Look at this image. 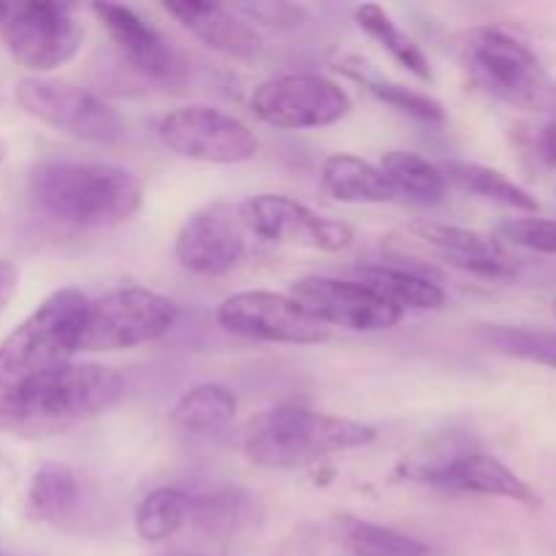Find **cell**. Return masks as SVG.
I'll return each instance as SVG.
<instances>
[{
	"mask_svg": "<svg viewBox=\"0 0 556 556\" xmlns=\"http://www.w3.org/2000/svg\"><path fill=\"white\" fill-rule=\"evenodd\" d=\"M85 307V293L60 288L0 342V432L38 383L74 362Z\"/></svg>",
	"mask_w": 556,
	"mask_h": 556,
	"instance_id": "cell-1",
	"label": "cell"
},
{
	"mask_svg": "<svg viewBox=\"0 0 556 556\" xmlns=\"http://www.w3.org/2000/svg\"><path fill=\"white\" fill-rule=\"evenodd\" d=\"M33 206L49 220L76 228H112L141 210V182L112 163L43 161L27 179Z\"/></svg>",
	"mask_w": 556,
	"mask_h": 556,
	"instance_id": "cell-2",
	"label": "cell"
},
{
	"mask_svg": "<svg viewBox=\"0 0 556 556\" xmlns=\"http://www.w3.org/2000/svg\"><path fill=\"white\" fill-rule=\"evenodd\" d=\"M378 432L369 424L307 407H271L239 429V451L266 470H293L340 451L364 448Z\"/></svg>",
	"mask_w": 556,
	"mask_h": 556,
	"instance_id": "cell-3",
	"label": "cell"
},
{
	"mask_svg": "<svg viewBox=\"0 0 556 556\" xmlns=\"http://www.w3.org/2000/svg\"><path fill=\"white\" fill-rule=\"evenodd\" d=\"M123 396V378L96 362H68L38 383L5 421L14 438H54L106 413Z\"/></svg>",
	"mask_w": 556,
	"mask_h": 556,
	"instance_id": "cell-4",
	"label": "cell"
},
{
	"mask_svg": "<svg viewBox=\"0 0 556 556\" xmlns=\"http://www.w3.org/2000/svg\"><path fill=\"white\" fill-rule=\"evenodd\" d=\"M462 68L489 98L521 112L556 109V81L541 58L503 27H476L459 41Z\"/></svg>",
	"mask_w": 556,
	"mask_h": 556,
	"instance_id": "cell-5",
	"label": "cell"
},
{
	"mask_svg": "<svg viewBox=\"0 0 556 556\" xmlns=\"http://www.w3.org/2000/svg\"><path fill=\"white\" fill-rule=\"evenodd\" d=\"M177 304L147 288H117L87 299L76 353H114L157 342L177 324Z\"/></svg>",
	"mask_w": 556,
	"mask_h": 556,
	"instance_id": "cell-6",
	"label": "cell"
},
{
	"mask_svg": "<svg viewBox=\"0 0 556 556\" xmlns=\"http://www.w3.org/2000/svg\"><path fill=\"white\" fill-rule=\"evenodd\" d=\"M14 98L30 117L41 119L49 128L68 134L92 144H112L123 136L119 114L92 96L85 87H76L49 76H25L16 81Z\"/></svg>",
	"mask_w": 556,
	"mask_h": 556,
	"instance_id": "cell-7",
	"label": "cell"
},
{
	"mask_svg": "<svg viewBox=\"0 0 556 556\" xmlns=\"http://www.w3.org/2000/svg\"><path fill=\"white\" fill-rule=\"evenodd\" d=\"M0 30L11 58L22 68L36 71L38 76L71 63L85 38V27L76 20V11L49 0L9 5Z\"/></svg>",
	"mask_w": 556,
	"mask_h": 556,
	"instance_id": "cell-8",
	"label": "cell"
},
{
	"mask_svg": "<svg viewBox=\"0 0 556 556\" xmlns=\"http://www.w3.org/2000/svg\"><path fill=\"white\" fill-rule=\"evenodd\" d=\"M157 139L174 155L199 163H248L258 155V139L233 114L206 103L172 109L157 123Z\"/></svg>",
	"mask_w": 556,
	"mask_h": 556,
	"instance_id": "cell-9",
	"label": "cell"
},
{
	"mask_svg": "<svg viewBox=\"0 0 556 556\" xmlns=\"http://www.w3.org/2000/svg\"><path fill=\"white\" fill-rule=\"evenodd\" d=\"M351 96L320 74H277L261 81L250 109L266 125L286 130L326 128L351 112Z\"/></svg>",
	"mask_w": 556,
	"mask_h": 556,
	"instance_id": "cell-10",
	"label": "cell"
},
{
	"mask_svg": "<svg viewBox=\"0 0 556 556\" xmlns=\"http://www.w3.org/2000/svg\"><path fill=\"white\" fill-rule=\"evenodd\" d=\"M239 217L248 231L266 242L296 244L318 253H342L356 239L348 223L318 215L307 204L282 193H261L242 201Z\"/></svg>",
	"mask_w": 556,
	"mask_h": 556,
	"instance_id": "cell-11",
	"label": "cell"
},
{
	"mask_svg": "<svg viewBox=\"0 0 556 556\" xmlns=\"http://www.w3.org/2000/svg\"><path fill=\"white\" fill-rule=\"evenodd\" d=\"M217 324L228 334L280 345H318L329 337L324 324L309 318L291 296L275 291L233 293L217 307Z\"/></svg>",
	"mask_w": 556,
	"mask_h": 556,
	"instance_id": "cell-12",
	"label": "cell"
},
{
	"mask_svg": "<svg viewBox=\"0 0 556 556\" xmlns=\"http://www.w3.org/2000/svg\"><path fill=\"white\" fill-rule=\"evenodd\" d=\"M288 296L326 329L342 326V329L351 331H383L402 320V309L351 280L299 277L291 282Z\"/></svg>",
	"mask_w": 556,
	"mask_h": 556,
	"instance_id": "cell-13",
	"label": "cell"
},
{
	"mask_svg": "<svg viewBox=\"0 0 556 556\" xmlns=\"http://www.w3.org/2000/svg\"><path fill=\"white\" fill-rule=\"evenodd\" d=\"M174 255L185 269L201 277L231 271L244 255V223L239 206L215 201L195 210L179 228Z\"/></svg>",
	"mask_w": 556,
	"mask_h": 556,
	"instance_id": "cell-14",
	"label": "cell"
},
{
	"mask_svg": "<svg viewBox=\"0 0 556 556\" xmlns=\"http://www.w3.org/2000/svg\"><path fill=\"white\" fill-rule=\"evenodd\" d=\"M413 481L427 483V486L445 489L456 494H478V497H500L510 503L530 505L535 508L541 500L532 492L527 481H521L508 465L492 454H456L448 459L432 462V465H418L410 470Z\"/></svg>",
	"mask_w": 556,
	"mask_h": 556,
	"instance_id": "cell-15",
	"label": "cell"
},
{
	"mask_svg": "<svg viewBox=\"0 0 556 556\" xmlns=\"http://www.w3.org/2000/svg\"><path fill=\"white\" fill-rule=\"evenodd\" d=\"M92 14L101 20L128 65L147 79L172 85L185 74V60L150 22L141 20L134 9L117 3H92Z\"/></svg>",
	"mask_w": 556,
	"mask_h": 556,
	"instance_id": "cell-16",
	"label": "cell"
},
{
	"mask_svg": "<svg viewBox=\"0 0 556 556\" xmlns=\"http://www.w3.org/2000/svg\"><path fill=\"white\" fill-rule=\"evenodd\" d=\"M407 231L427 242L448 264L459 266L470 275L489 277V280H510L519 275V261L505 250V244L481 231L427 220L410 223Z\"/></svg>",
	"mask_w": 556,
	"mask_h": 556,
	"instance_id": "cell-17",
	"label": "cell"
},
{
	"mask_svg": "<svg viewBox=\"0 0 556 556\" xmlns=\"http://www.w3.org/2000/svg\"><path fill=\"white\" fill-rule=\"evenodd\" d=\"M185 30L193 33L199 41L215 52L237 60H253L261 54V36L233 11L220 3H201V0H182V3L163 5Z\"/></svg>",
	"mask_w": 556,
	"mask_h": 556,
	"instance_id": "cell-18",
	"label": "cell"
},
{
	"mask_svg": "<svg viewBox=\"0 0 556 556\" xmlns=\"http://www.w3.org/2000/svg\"><path fill=\"white\" fill-rule=\"evenodd\" d=\"M320 182L326 195L342 204H386L396 201V190L380 166L356 155H331L320 168Z\"/></svg>",
	"mask_w": 556,
	"mask_h": 556,
	"instance_id": "cell-19",
	"label": "cell"
},
{
	"mask_svg": "<svg viewBox=\"0 0 556 556\" xmlns=\"http://www.w3.org/2000/svg\"><path fill=\"white\" fill-rule=\"evenodd\" d=\"M79 503L76 472L63 462H41L30 472L25 492V508L36 525L60 527L71 519Z\"/></svg>",
	"mask_w": 556,
	"mask_h": 556,
	"instance_id": "cell-20",
	"label": "cell"
},
{
	"mask_svg": "<svg viewBox=\"0 0 556 556\" xmlns=\"http://www.w3.org/2000/svg\"><path fill=\"white\" fill-rule=\"evenodd\" d=\"M358 286L378 293L383 302L394 304L396 309H440L445 304V293L432 277L418 275L405 266L369 264L356 269Z\"/></svg>",
	"mask_w": 556,
	"mask_h": 556,
	"instance_id": "cell-21",
	"label": "cell"
},
{
	"mask_svg": "<svg viewBox=\"0 0 556 556\" xmlns=\"http://www.w3.org/2000/svg\"><path fill=\"white\" fill-rule=\"evenodd\" d=\"M438 168L443 172L445 185H451V188L481 195V199L516 212H527V215L538 212L535 195L521 188V185H516L510 177H505L497 168L470 161H443L438 163Z\"/></svg>",
	"mask_w": 556,
	"mask_h": 556,
	"instance_id": "cell-22",
	"label": "cell"
},
{
	"mask_svg": "<svg viewBox=\"0 0 556 556\" xmlns=\"http://www.w3.org/2000/svg\"><path fill=\"white\" fill-rule=\"evenodd\" d=\"M237 416V396L220 383H201L185 391L172 407V427L185 434H217Z\"/></svg>",
	"mask_w": 556,
	"mask_h": 556,
	"instance_id": "cell-23",
	"label": "cell"
},
{
	"mask_svg": "<svg viewBox=\"0 0 556 556\" xmlns=\"http://www.w3.org/2000/svg\"><path fill=\"white\" fill-rule=\"evenodd\" d=\"M380 172L389 177L396 195H405L416 204H438L448 190L438 163H429L427 157L416 155V152H386L383 161H380Z\"/></svg>",
	"mask_w": 556,
	"mask_h": 556,
	"instance_id": "cell-24",
	"label": "cell"
},
{
	"mask_svg": "<svg viewBox=\"0 0 556 556\" xmlns=\"http://www.w3.org/2000/svg\"><path fill=\"white\" fill-rule=\"evenodd\" d=\"M356 22L369 38L380 43L383 49H389L391 58L400 65H405L410 74H416L421 81H432V68H429V60L424 54V49L407 36L402 27H396V22L386 14L380 5L364 3L356 9Z\"/></svg>",
	"mask_w": 556,
	"mask_h": 556,
	"instance_id": "cell-25",
	"label": "cell"
},
{
	"mask_svg": "<svg viewBox=\"0 0 556 556\" xmlns=\"http://www.w3.org/2000/svg\"><path fill=\"white\" fill-rule=\"evenodd\" d=\"M340 71H345L348 76L362 81L378 101L389 103V106L400 109V112L410 114V117L421 119V123H443L445 119L443 103L424 96V92L410 90V87L400 85V81L380 79V76H375L372 71L367 68V63H362V60H345V63H340Z\"/></svg>",
	"mask_w": 556,
	"mask_h": 556,
	"instance_id": "cell-26",
	"label": "cell"
},
{
	"mask_svg": "<svg viewBox=\"0 0 556 556\" xmlns=\"http://www.w3.org/2000/svg\"><path fill=\"white\" fill-rule=\"evenodd\" d=\"M478 337L489 351L556 369V331L525 329V326H481Z\"/></svg>",
	"mask_w": 556,
	"mask_h": 556,
	"instance_id": "cell-27",
	"label": "cell"
},
{
	"mask_svg": "<svg viewBox=\"0 0 556 556\" xmlns=\"http://www.w3.org/2000/svg\"><path fill=\"white\" fill-rule=\"evenodd\" d=\"M190 510L188 494L179 489H155L147 494L134 514L136 535L147 543H163L177 535L179 527L185 525Z\"/></svg>",
	"mask_w": 556,
	"mask_h": 556,
	"instance_id": "cell-28",
	"label": "cell"
},
{
	"mask_svg": "<svg viewBox=\"0 0 556 556\" xmlns=\"http://www.w3.org/2000/svg\"><path fill=\"white\" fill-rule=\"evenodd\" d=\"M340 535L353 556H432L427 543L362 519H340Z\"/></svg>",
	"mask_w": 556,
	"mask_h": 556,
	"instance_id": "cell-29",
	"label": "cell"
},
{
	"mask_svg": "<svg viewBox=\"0 0 556 556\" xmlns=\"http://www.w3.org/2000/svg\"><path fill=\"white\" fill-rule=\"evenodd\" d=\"M500 237L532 253L556 255V220L548 217H514L500 226Z\"/></svg>",
	"mask_w": 556,
	"mask_h": 556,
	"instance_id": "cell-30",
	"label": "cell"
},
{
	"mask_svg": "<svg viewBox=\"0 0 556 556\" xmlns=\"http://www.w3.org/2000/svg\"><path fill=\"white\" fill-rule=\"evenodd\" d=\"M239 11L250 16V20H258L269 27H291L302 20L304 11L299 5L288 3H275V0H261V3H242Z\"/></svg>",
	"mask_w": 556,
	"mask_h": 556,
	"instance_id": "cell-31",
	"label": "cell"
},
{
	"mask_svg": "<svg viewBox=\"0 0 556 556\" xmlns=\"http://www.w3.org/2000/svg\"><path fill=\"white\" fill-rule=\"evenodd\" d=\"M318 546L320 543L315 527L304 525L296 527V530L282 541V546L277 548L275 556H318Z\"/></svg>",
	"mask_w": 556,
	"mask_h": 556,
	"instance_id": "cell-32",
	"label": "cell"
},
{
	"mask_svg": "<svg viewBox=\"0 0 556 556\" xmlns=\"http://www.w3.org/2000/svg\"><path fill=\"white\" fill-rule=\"evenodd\" d=\"M20 291V271L11 261L0 258V313L11 304V299Z\"/></svg>",
	"mask_w": 556,
	"mask_h": 556,
	"instance_id": "cell-33",
	"label": "cell"
},
{
	"mask_svg": "<svg viewBox=\"0 0 556 556\" xmlns=\"http://www.w3.org/2000/svg\"><path fill=\"white\" fill-rule=\"evenodd\" d=\"M538 155H541V161L546 163L548 168L556 172V119L548 123L546 128L541 130V136H538Z\"/></svg>",
	"mask_w": 556,
	"mask_h": 556,
	"instance_id": "cell-34",
	"label": "cell"
},
{
	"mask_svg": "<svg viewBox=\"0 0 556 556\" xmlns=\"http://www.w3.org/2000/svg\"><path fill=\"white\" fill-rule=\"evenodd\" d=\"M5 11H9V5H5V3H0V25H3V16H5Z\"/></svg>",
	"mask_w": 556,
	"mask_h": 556,
	"instance_id": "cell-35",
	"label": "cell"
},
{
	"mask_svg": "<svg viewBox=\"0 0 556 556\" xmlns=\"http://www.w3.org/2000/svg\"><path fill=\"white\" fill-rule=\"evenodd\" d=\"M3 161H5V144L0 141V163H3Z\"/></svg>",
	"mask_w": 556,
	"mask_h": 556,
	"instance_id": "cell-36",
	"label": "cell"
},
{
	"mask_svg": "<svg viewBox=\"0 0 556 556\" xmlns=\"http://www.w3.org/2000/svg\"><path fill=\"white\" fill-rule=\"evenodd\" d=\"M166 556H201V554H188V552H174V554H166Z\"/></svg>",
	"mask_w": 556,
	"mask_h": 556,
	"instance_id": "cell-37",
	"label": "cell"
},
{
	"mask_svg": "<svg viewBox=\"0 0 556 556\" xmlns=\"http://www.w3.org/2000/svg\"><path fill=\"white\" fill-rule=\"evenodd\" d=\"M554 318H556V296H554Z\"/></svg>",
	"mask_w": 556,
	"mask_h": 556,
	"instance_id": "cell-38",
	"label": "cell"
},
{
	"mask_svg": "<svg viewBox=\"0 0 556 556\" xmlns=\"http://www.w3.org/2000/svg\"><path fill=\"white\" fill-rule=\"evenodd\" d=\"M0 556H3V554H0Z\"/></svg>",
	"mask_w": 556,
	"mask_h": 556,
	"instance_id": "cell-39",
	"label": "cell"
}]
</instances>
